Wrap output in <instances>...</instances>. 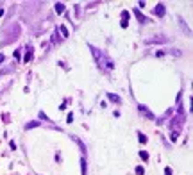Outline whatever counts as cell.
<instances>
[{"mask_svg":"<svg viewBox=\"0 0 193 175\" xmlns=\"http://www.w3.org/2000/svg\"><path fill=\"white\" fill-rule=\"evenodd\" d=\"M138 109H140V113H141V114H143V116H147V118H150V120H152V118H154V114H152V113H150V111H149V109H147V107H145V106H140V107H138Z\"/></svg>","mask_w":193,"mask_h":175,"instance_id":"6da1fadb","label":"cell"},{"mask_svg":"<svg viewBox=\"0 0 193 175\" xmlns=\"http://www.w3.org/2000/svg\"><path fill=\"white\" fill-rule=\"evenodd\" d=\"M55 11H57V13H63V11H64V5H63L61 2H57V4H55Z\"/></svg>","mask_w":193,"mask_h":175,"instance_id":"5b68a950","label":"cell"},{"mask_svg":"<svg viewBox=\"0 0 193 175\" xmlns=\"http://www.w3.org/2000/svg\"><path fill=\"white\" fill-rule=\"evenodd\" d=\"M2 61H4V55H2V54H0V63H2Z\"/></svg>","mask_w":193,"mask_h":175,"instance_id":"4fadbf2b","label":"cell"},{"mask_svg":"<svg viewBox=\"0 0 193 175\" xmlns=\"http://www.w3.org/2000/svg\"><path fill=\"white\" fill-rule=\"evenodd\" d=\"M36 125H39V122H32V123H27V129H32V127H36Z\"/></svg>","mask_w":193,"mask_h":175,"instance_id":"9c48e42d","label":"cell"},{"mask_svg":"<svg viewBox=\"0 0 193 175\" xmlns=\"http://www.w3.org/2000/svg\"><path fill=\"white\" fill-rule=\"evenodd\" d=\"M166 41H168V38H152V39H147L145 43L150 45V43H166Z\"/></svg>","mask_w":193,"mask_h":175,"instance_id":"7a4b0ae2","label":"cell"},{"mask_svg":"<svg viewBox=\"0 0 193 175\" xmlns=\"http://www.w3.org/2000/svg\"><path fill=\"white\" fill-rule=\"evenodd\" d=\"M134 14L138 16V20H140V21H145V20H147V18H145V16H143V14H141V13H140L138 9H134Z\"/></svg>","mask_w":193,"mask_h":175,"instance_id":"277c9868","label":"cell"},{"mask_svg":"<svg viewBox=\"0 0 193 175\" xmlns=\"http://www.w3.org/2000/svg\"><path fill=\"white\" fill-rule=\"evenodd\" d=\"M107 97H109V100H113V102H120V98H118L116 95H113V93H109Z\"/></svg>","mask_w":193,"mask_h":175,"instance_id":"8992f818","label":"cell"},{"mask_svg":"<svg viewBox=\"0 0 193 175\" xmlns=\"http://www.w3.org/2000/svg\"><path fill=\"white\" fill-rule=\"evenodd\" d=\"M140 141H141V143H147V138H145L143 134H140Z\"/></svg>","mask_w":193,"mask_h":175,"instance_id":"30bf717a","label":"cell"},{"mask_svg":"<svg viewBox=\"0 0 193 175\" xmlns=\"http://www.w3.org/2000/svg\"><path fill=\"white\" fill-rule=\"evenodd\" d=\"M61 32H63V38H66V36H68V29H66L64 25H61Z\"/></svg>","mask_w":193,"mask_h":175,"instance_id":"52a82bcc","label":"cell"},{"mask_svg":"<svg viewBox=\"0 0 193 175\" xmlns=\"http://www.w3.org/2000/svg\"><path fill=\"white\" fill-rule=\"evenodd\" d=\"M140 156H141V157H143V159H145V161H147V159H149V154H147V152H141V154H140Z\"/></svg>","mask_w":193,"mask_h":175,"instance_id":"8fae6325","label":"cell"},{"mask_svg":"<svg viewBox=\"0 0 193 175\" xmlns=\"http://www.w3.org/2000/svg\"><path fill=\"white\" fill-rule=\"evenodd\" d=\"M30 57H32V52H30V48H29V52H27V54H25V57H23V61H25V63H27V61H29V59H30Z\"/></svg>","mask_w":193,"mask_h":175,"instance_id":"ba28073f","label":"cell"},{"mask_svg":"<svg viewBox=\"0 0 193 175\" xmlns=\"http://www.w3.org/2000/svg\"><path fill=\"white\" fill-rule=\"evenodd\" d=\"M156 14H158V16H163V14H165V5H163V4H158V5H156Z\"/></svg>","mask_w":193,"mask_h":175,"instance_id":"3957f363","label":"cell"},{"mask_svg":"<svg viewBox=\"0 0 193 175\" xmlns=\"http://www.w3.org/2000/svg\"><path fill=\"white\" fill-rule=\"evenodd\" d=\"M165 174H166V175H172V170H170V168H165Z\"/></svg>","mask_w":193,"mask_h":175,"instance_id":"7c38bea8","label":"cell"}]
</instances>
